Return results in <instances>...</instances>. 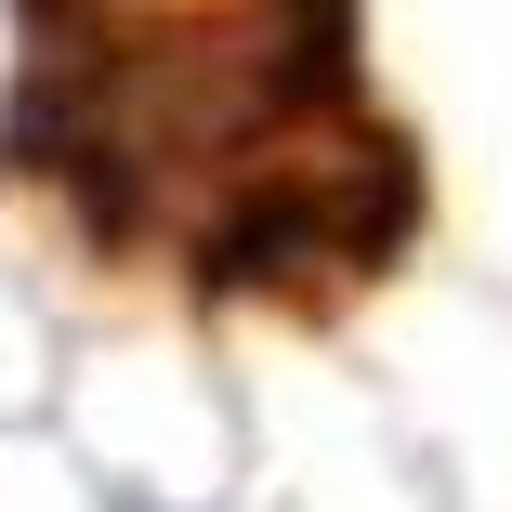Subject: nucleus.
Segmentation results:
<instances>
[{"mask_svg": "<svg viewBox=\"0 0 512 512\" xmlns=\"http://www.w3.org/2000/svg\"><path fill=\"white\" fill-rule=\"evenodd\" d=\"M14 171L53 237L197 316H355L421 250L368 0H14Z\"/></svg>", "mask_w": 512, "mask_h": 512, "instance_id": "f257e3e1", "label": "nucleus"}]
</instances>
